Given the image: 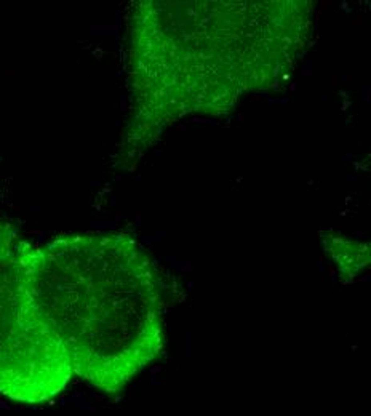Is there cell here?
<instances>
[{"mask_svg": "<svg viewBox=\"0 0 371 416\" xmlns=\"http://www.w3.org/2000/svg\"><path fill=\"white\" fill-rule=\"evenodd\" d=\"M34 244L0 222V395L24 405L58 397L74 378L58 338L40 320L27 288Z\"/></svg>", "mask_w": 371, "mask_h": 416, "instance_id": "3957f363", "label": "cell"}, {"mask_svg": "<svg viewBox=\"0 0 371 416\" xmlns=\"http://www.w3.org/2000/svg\"><path fill=\"white\" fill-rule=\"evenodd\" d=\"M27 288L74 376L117 395L162 355V285L150 255L123 232L59 235L34 245Z\"/></svg>", "mask_w": 371, "mask_h": 416, "instance_id": "7a4b0ae2", "label": "cell"}, {"mask_svg": "<svg viewBox=\"0 0 371 416\" xmlns=\"http://www.w3.org/2000/svg\"><path fill=\"white\" fill-rule=\"evenodd\" d=\"M312 10L309 2H138L118 162L141 157L186 115H222L285 79L307 48Z\"/></svg>", "mask_w": 371, "mask_h": 416, "instance_id": "6da1fadb", "label": "cell"}]
</instances>
